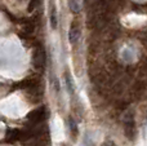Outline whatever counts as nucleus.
<instances>
[{"instance_id":"nucleus-1","label":"nucleus","mask_w":147,"mask_h":146,"mask_svg":"<svg viewBox=\"0 0 147 146\" xmlns=\"http://www.w3.org/2000/svg\"><path fill=\"white\" fill-rule=\"evenodd\" d=\"M34 65H35V67H39V69L44 67V65H45V52L43 49H38L34 53Z\"/></svg>"},{"instance_id":"nucleus-2","label":"nucleus","mask_w":147,"mask_h":146,"mask_svg":"<svg viewBox=\"0 0 147 146\" xmlns=\"http://www.w3.org/2000/svg\"><path fill=\"white\" fill-rule=\"evenodd\" d=\"M80 36V27L76 25V22H72L71 27H70V32H69V40L71 44H75L76 40Z\"/></svg>"},{"instance_id":"nucleus-3","label":"nucleus","mask_w":147,"mask_h":146,"mask_svg":"<svg viewBox=\"0 0 147 146\" xmlns=\"http://www.w3.org/2000/svg\"><path fill=\"white\" fill-rule=\"evenodd\" d=\"M125 132H127V136L132 140L133 135H134V132H136L134 119H133V116H128V118L125 119Z\"/></svg>"},{"instance_id":"nucleus-4","label":"nucleus","mask_w":147,"mask_h":146,"mask_svg":"<svg viewBox=\"0 0 147 146\" xmlns=\"http://www.w3.org/2000/svg\"><path fill=\"white\" fill-rule=\"evenodd\" d=\"M49 21H51L52 28H57L58 25V18H57V9L54 7V4L51 5V12H49Z\"/></svg>"},{"instance_id":"nucleus-5","label":"nucleus","mask_w":147,"mask_h":146,"mask_svg":"<svg viewBox=\"0 0 147 146\" xmlns=\"http://www.w3.org/2000/svg\"><path fill=\"white\" fill-rule=\"evenodd\" d=\"M69 5L72 12L78 13L79 10H80V1H79V0H69Z\"/></svg>"},{"instance_id":"nucleus-6","label":"nucleus","mask_w":147,"mask_h":146,"mask_svg":"<svg viewBox=\"0 0 147 146\" xmlns=\"http://www.w3.org/2000/svg\"><path fill=\"white\" fill-rule=\"evenodd\" d=\"M66 84H67V88H69L70 93H74V91H75V87H74V82H72V78L70 74H66Z\"/></svg>"},{"instance_id":"nucleus-7","label":"nucleus","mask_w":147,"mask_h":146,"mask_svg":"<svg viewBox=\"0 0 147 146\" xmlns=\"http://www.w3.org/2000/svg\"><path fill=\"white\" fill-rule=\"evenodd\" d=\"M36 1H38V0H31V1H30V5H28V10H30V12L36 7V5H38V4H36Z\"/></svg>"}]
</instances>
